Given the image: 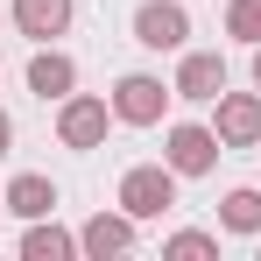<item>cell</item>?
Masks as SVG:
<instances>
[{
    "instance_id": "obj_1",
    "label": "cell",
    "mask_w": 261,
    "mask_h": 261,
    "mask_svg": "<svg viewBox=\"0 0 261 261\" xmlns=\"http://www.w3.org/2000/svg\"><path fill=\"white\" fill-rule=\"evenodd\" d=\"M170 205H176V170H170V163H134V170L120 176V212L163 219Z\"/></svg>"
},
{
    "instance_id": "obj_2",
    "label": "cell",
    "mask_w": 261,
    "mask_h": 261,
    "mask_svg": "<svg viewBox=\"0 0 261 261\" xmlns=\"http://www.w3.org/2000/svg\"><path fill=\"white\" fill-rule=\"evenodd\" d=\"M176 85H163V78H148V71H127L120 85H113V120H127V127H155L163 113H170Z\"/></svg>"
},
{
    "instance_id": "obj_3",
    "label": "cell",
    "mask_w": 261,
    "mask_h": 261,
    "mask_svg": "<svg viewBox=\"0 0 261 261\" xmlns=\"http://www.w3.org/2000/svg\"><path fill=\"white\" fill-rule=\"evenodd\" d=\"M219 155H226V141H219L212 127H198V120H176V127H170V148H163V163H170L176 176H212Z\"/></svg>"
},
{
    "instance_id": "obj_4",
    "label": "cell",
    "mask_w": 261,
    "mask_h": 261,
    "mask_svg": "<svg viewBox=\"0 0 261 261\" xmlns=\"http://www.w3.org/2000/svg\"><path fill=\"white\" fill-rule=\"evenodd\" d=\"M134 43L141 49H184L191 43V14L176 0H141L134 7Z\"/></svg>"
},
{
    "instance_id": "obj_5",
    "label": "cell",
    "mask_w": 261,
    "mask_h": 261,
    "mask_svg": "<svg viewBox=\"0 0 261 261\" xmlns=\"http://www.w3.org/2000/svg\"><path fill=\"white\" fill-rule=\"evenodd\" d=\"M106 120H113V106H106V99L71 92V99H64V113H57V141H64V148H99V141H106Z\"/></svg>"
},
{
    "instance_id": "obj_6",
    "label": "cell",
    "mask_w": 261,
    "mask_h": 261,
    "mask_svg": "<svg viewBox=\"0 0 261 261\" xmlns=\"http://www.w3.org/2000/svg\"><path fill=\"white\" fill-rule=\"evenodd\" d=\"M212 134L226 141V148H254L261 141V92H219L212 99Z\"/></svg>"
},
{
    "instance_id": "obj_7",
    "label": "cell",
    "mask_w": 261,
    "mask_h": 261,
    "mask_svg": "<svg viewBox=\"0 0 261 261\" xmlns=\"http://www.w3.org/2000/svg\"><path fill=\"white\" fill-rule=\"evenodd\" d=\"M219 92H226V57H219V49H184V64H176V99L212 106Z\"/></svg>"
},
{
    "instance_id": "obj_8",
    "label": "cell",
    "mask_w": 261,
    "mask_h": 261,
    "mask_svg": "<svg viewBox=\"0 0 261 261\" xmlns=\"http://www.w3.org/2000/svg\"><path fill=\"white\" fill-rule=\"evenodd\" d=\"M71 85H78V64L64 49H36L29 57V92L36 99H71Z\"/></svg>"
},
{
    "instance_id": "obj_9",
    "label": "cell",
    "mask_w": 261,
    "mask_h": 261,
    "mask_svg": "<svg viewBox=\"0 0 261 261\" xmlns=\"http://www.w3.org/2000/svg\"><path fill=\"white\" fill-rule=\"evenodd\" d=\"M78 247L85 254H127L134 247V212H99V219H85V233H78Z\"/></svg>"
},
{
    "instance_id": "obj_10",
    "label": "cell",
    "mask_w": 261,
    "mask_h": 261,
    "mask_svg": "<svg viewBox=\"0 0 261 261\" xmlns=\"http://www.w3.org/2000/svg\"><path fill=\"white\" fill-rule=\"evenodd\" d=\"M14 29L36 36V43L64 36V29H71V0H14Z\"/></svg>"
},
{
    "instance_id": "obj_11",
    "label": "cell",
    "mask_w": 261,
    "mask_h": 261,
    "mask_svg": "<svg viewBox=\"0 0 261 261\" xmlns=\"http://www.w3.org/2000/svg\"><path fill=\"white\" fill-rule=\"evenodd\" d=\"M7 212H14V219H49V212H57V184L36 176V170H21L14 184H7Z\"/></svg>"
},
{
    "instance_id": "obj_12",
    "label": "cell",
    "mask_w": 261,
    "mask_h": 261,
    "mask_svg": "<svg viewBox=\"0 0 261 261\" xmlns=\"http://www.w3.org/2000/svg\"><path fill=\"white\" fill-rule=\"evenodd\" d=\"M21 254H29V261H71V254H85V247H78V233L29 219V233H21Z\"/></svg>"
},
{
    "instance_id": "obj_13",
    "label": "cell",
    "mask_w": 261,
    "mask_h": 261,
    "mask_svg": "<svg viewBox=\"0 0 261 261\" xmlns=\"http://www.w3.org/2000/svg\"><path fill=\"white\" fill-rule=\"evenodd\" d=\"M219 226H226V233H261V191H226Z\"/></svg>"
},
{
    "instance_id": "obj_14",
    "label": "cell",
    "mask_w": 261,
    "mask_h": 261,
    "mask_svg": "<svg viewBox=\"0 0 261 261\" xmlns=\"http://www.w3.org/2000/svg\"><path fill=\"white\" fill-rule=\"evenodd\" d=\"M226 36H240L247 49L261 43V0H233V7H226Z\"/></svg>"
},
{
    "instance_id": "obj_15",
    "label": "cell",
    "mask_w": 261,
    "mask_h": 261,
    "mask_svg": "<svg viewBox=\"0 0 261 261\" xmlns=\"http://www.w3.org/2000/svg\"><path fill=\"white\" fill-rule=\"evenodd\" d=\"M163 254H219V240H212V233H191V226H184V233H170V240H163Z\"/></svg>"
},
{
    "instance_id": "obj_16",
    "label": "cell",
    "mask_w": 261,
    "mask_h": 261,
    "mask_svg": "<svg viewBox=\"0 0 261 261\" xmlns=\"http://www.w3.org/2000/svg\"><path fill=\"white\" fill-rule=\"evenodd\" d=\"M7 141H14V120H7V113H0V155H7Z\"/></svg>"
},
{
    "instance_id": "obj_17",
    "label": "cell",
    "mask_w": 261,
    "mask_h": 261,
    "mask_svg": "<svg viewBox=\"0 0 261 261\" xmlns=\"http://www.w3.org/2000/svg\"><path fill=\"white\" fill-rule=\"evenodd\" d=\"M254 85H261V43H254Z\"/></svg>"
}]
</instances>
